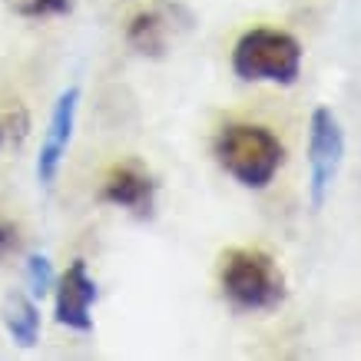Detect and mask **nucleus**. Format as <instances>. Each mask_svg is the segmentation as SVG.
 Here are the masks:
<instances>
[{"label":"nucleus","instance_id":"nucleus-11","mask_svg":"<svg viewBox=\"0 0 361 361\" xmlns=\"http://www.w3.org/2000/svg\"><path fill=\"white\" fill-rule=\"evenodd\" d=\"M17 17H27V20H44V17H63L70 13L73 0H4Z\"/></svg>","mask_w":361,"mask_h":361},{"label":"nucleus","instance_id":"nucleus-9","mask_svg":"<svg viewBox=\"0 0 361 361\" xmlns=\"http://www.w3.org/2000/svg\"><path fill=\"white\" fill-rule=\"evenodd\" d=\"M4 329L20 348H33L40 338V308L27 292H11L4 302Z\"/></svg>","mask_w":361,"mask_h":361},{"label":"nucleus","instance_id":"nucleus-2","mask_svg":"<svg viewBox=\"0 0 361 361\" xmlns=\"http://www.w3.org/2000/svg\"><path fill=\"white\" fill-rule=\"evenodd\" d=\"M219 282L235 312H275L285 302V275L262 249H229L222 255Z\"/></svg>","mask_w":361,"mask_h":361},{"label":"nucleus","instance_id":"nucleus-12","mask_svg":"<svg viewBox=\"0 0 361 361\" xmlns=\"http://www.w3.org/2000/svg\"><path fill=\"white\" fill-rule=\"evenodd\" d=\"M56 275H54V265H50V259L47 255H40V252H33V255H27V288H30L33 298H44L50 288H54Z\"/></svg>","mask_w":361,"mask_h":361},{"label":"nucleus","instance_id":"nucleus-7","mask_svg":"<svg viewBox=\"0 0 361 361\" xmlns=\"http://www.w3.org/2000/svg\"><path fill=\"white\" fill-rule=\"evenodd\" d=\"M77 110H80V87L63 90L54 103L50 126H47L44 142H40V156H37V183L47 189L54 186L56 176H60L63 156H66V149H70L73 130H77Z\"/></svg>","mask_w":361,"mask_h":361},{"label":"nucleus","instance_id":"nucleus-6","mask_svg":"<svg viewBox=\"0 0 361 361\" xmlns=\"http://www.w3.org/2000/svg\"><path fill=\"white\" fill-rule=\"evenodd\" d=\"M99 288L93 282V275L87 272V262L77 259L70 262L60 279L54 282V315L63 329L77 331V335H90L93 331V305H97Z\"/></svg>","mask_w":361,"mask_h":361},{"label":"nucleus","instance_id":"nucleus-10","mask_svg":"<svg viewBox=\"0 0 361 361\" xmlns=\"http://www.w3.org/2000/svg\"><path fill=\"white\" fill-rule=\"evenodd\" d=\"M27 133H30V116L20 103H11L0 110V149H20Z\"/></svg>","mask_w":361,"mask_h":361},{"label":"nucleus","instance_id":"nucleus-5","mask_svg":"<svg viewBox=\"0 0 361 361\" xmlns=\"http://www.w3.org/2000/svg\"><path fill=\"white\" fill-rule=\"evenodd\" d=\"M192 17L183 4H169V0H156L153 7L140 11L126 27V44L142 56H166L173 47L176 33L189 30Z\"/></svg>","mask_w":361,"mask_h":361},{"label":"nucleus","instance_id":"nucleus-4","mask_svg":"<svg viewBox=\"0 0 361 361\" xmlns=\"http://www.w3.org/2000/svg\"><path fill=\"white\" fill-rule=\"evenodd\" d=\"M341 163H345V130L329 106H318L308 126V192L315 209L325 206Z\"/></svg>","mask_w":361,"mask_h":361},{"label":"nucleus","instance_id":"nucleus-3","mask_svg":"<svg viewBox=\"0 0 361 361\" xmlns=\"http://www.w3.org/2000/svg\"><path fill=\"white\" fill-rule=\"evenodd\" d=\"M232 70L245 83L292 87L302 73V44L285 30L255 27L239 37V44L232 50Z\"/></svg>","mask_w":361,"mask_h":361},{"label":"nucleus","instance_id":"nucleus-8","mask_svg":"<svg viewBox=\"0 0 361 361\" xmlns=\"http://www.w3.org/2000/svg\"><path fill=\"white\" fill-rule=\"evenodd\" d=\"M156 179L142 163H123L116 166L106 183L99 189V199L116 209H126L136 219H149L156 209Z\"/></svg>","mask_w":361,"mask_h":361},{"label":"nucleus","instance_id":"nucleus-1","mask_svg":"<svg viewBox=\"0 0 361 361\" xmlns=\"http://www.w3.org/2000/svg\"><path fill=\"white\" fill-rule=\"evenodd\" d=\"M216 163L245 189H265L285 163V146L272 130L232 123L212 142Z\"/></svg>","mask_w":361,"mask_h":361},{"label":"nucleus","instance_id":"nucleus-13","mask_svg":"<svg viewBox=\"0 0 361 361\" xmlns=\"http://www.w3.org/2000/svg\"><path fill=\"white\" fill-rule=\"evenodd\" d=\"M17 249H20V229H17L13 222L0 219V259L13 255Z\"/></svg>","mask_w":361,"mask_h":361}]
</instances>
